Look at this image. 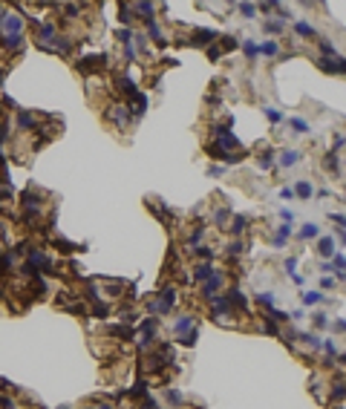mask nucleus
I'll list each match as a JSON object with an SVG mask.
<instances>
[{
	"label": "nucleus",
	"instance_id": "7ed1b4c3",
	"mask_svg": "<svg viewBox=\"0 0 346 409\" xmlns=\"http://www.w3.org/2000/svg\"><path fill=\"white\" fill-rule=\"evenodd\" d=\"M29 265H32V268H41V271H52L49 256L41 254V251H29Z\"/></svg>",
	"mask_w": 346,
	"mask_h": 409
},
{
	"label": "nucleus",
	"instance_id": "dca6fc26",
	"mask_svg": "<svg viewBox=\"0 0 346 409\" xmlns=\"http://www.w3.org/2000/svg\"><path fill=\"white\" fill-rule=\"evenodd\" d=\"M295 193H297V196H303V199H309V196H312V184H309V182H300Z\"/></svg>",
	"mask_w": 346,
	"mask_h": 409
},
{
	"label": "nucleus",
	"instance_id": "c85d7f7f",
	"mask_svg": "<svg viewBox=\"0 0 346 409\" xmlns=\"http://www.w3.org/2000/svg\"><path fill=\"white\" fill-rule=\"evenodd\" d=\"M265 116L271 118V121H280V113H277V110H265Z\"/></svg>",
	"mask_w": 346,
	"mask_h": 409
},
{
	"label": "nucleus",
	"instance_id": "aec40b11",
	"mask_svg": "<svg viewBox=\"0 0 346 409\" xmlns=\"http://www.w3.org/2000/svg\"><path fill=\"white\" fill-rule=\"evenodd\" d=\"M257 300H260V306H265V308H271V303H274V297H271L268 291H265V294H260Z\"/></svg>",
	"mask_w": 346,
	"mask_h": 409
},
{
	"label": "nucleus",
	"instance_id": "423d86ee",
	"mask_svg": "<svg viewBox=\"0 0 346 409\" xmlns=\"http://www.w3.org/2000/svg\"><path fill=\"white\" fill-rule=\"evenodd\" d=\"M222 283H225V277H222L220 271H214V274L208 277V283H205V297H214V291L222 288Z\"/></svg>",
	"mask_w": 346,
	"mask_h": 409
},
{
	"label": "nucleus",
	"instance_id": "f03ea898",
	"mask_svg": "<svg viewBox=\"0 0 346 409\" xmlns=\"http://www.w3.org/2000/svg\"><path fill=\"white\" fill-rule=\"evenodd\" d=\"M0 26H3V32H6V35H23V21L17 15H3L0 17Z\"/></svg>",
	"mask_w": 346,
	"mask_h": 409
},
{
	"label": "nucleus",
	"instance_id": "7c9ffc66",
	"mask_svg": "<svg viewBox=\"0 0 346 409\" xmlns=\"http://www.w3.org/2000/svg\"><path fill=\"white\" fill-rule=\"evenodd\" d=\"M96 409H113V406H107V403H104V406H96Z\"/></svg>",
	"mask_w": 346,
	"mask_h": 409
},
{
	"label": "nucleus",
	"instance_id": "2eb2a0df",
	"mask_svg": "<svg viewBox=\"0 0 346 409\" xmlns=\"http://www.w3.org/2000/svg\"><path fill=\"white\" fill-rule=\"evenodd\" d=\"M295 29H297V35H303V38H315V29H312L309 23H297Z\"/></svg>",
	"mask_w": 346,
	"mask_h": 409
},
{
	"label": "nucleus",
	"instance_id": "6e6552de",
	"mask_svg": "<svg viewBox=\"0 0 346 409\" xmlns=\"http://www.w3.org/2000/svg\"><path fill=\"white\" fill-rule=\"evenodd\" d=\"M320 69H326V72H343V61L340 58H320Z\"/></svg>",
	"mask_w": 346,
	"mask_h": 409
},
{
	"label": "nucleus",
	"instance_id": "9d476101",
	"mask_svg": "<svg viewBox=\"0 0 346 409\" xmlns=\"http://www.w3.org/2000/svg\"><path fill=\"white\" fill-rule=\"evenodd\" d=\"M317 251H320L323 256H332V254H335V239H329V236H326V239H320Z\"/></svg>",
	"mask_w": 346,
	"mask_h": 409
},
{
	"label": "nucleus",
	"instance_id": "c756f323",
	"mask_svg": "<svg viewBox=\"0 0 346 409\" xmlns=\"http://www.w3.org/2000/svg\"><path fill=\"white\" fill-rule=\"evenodd\" d=\"M280 196H283V199H292V196H295V190H292V188H283Z\"/></svg>",
	"mask_w": 346,
	"mask_h": 409
},
{
	"label": "nucleus",
	"instance_id": "f257e3e1",
	"mask_svg": "<svg viewBox=\"0 0 346 409\" xmlns=\"http://www.w3.org/2000/svg\"><path fill=\"white\" fill-rule=\"evenodd\" d=\"M173 303H176V288H165V291H162V300H159V303H153V311H159V314H168L170 308H173Z\"/></svg>",
	"mask_w": 346,
	"mask_h": 409
},
{
	"label": "nucleus",
	"instance_id": "4468645a",
	"mask_svg": "<svg viewBox=\"0 0 346 409\" xmlns=\"http://www.w3.org/2000/svg\"><path fill=\"white\" fill-rule=\"evenodd\" d=\"M257 52H263V55H277V52H280V46L274 44V41H265V44L260 46Z\"/></svg>",
	"mask_w": 346,
	"mask_h": 409
},
{
	"label": "nucleus",
	"instance_id": "5701e85b",
	"mask_svg": "<svg viewBox=\"0 0 346 409\" xmlns=\"http://www.w3.org/2000/svg\"><path fill=\"white\" fill-rule=\"evenodd\" d=\"M231 254H245V242H234L231 245Z\"/></svg>",
	"mask_w": 346,
	"mask_h": 409
},
{
	"label": "nucleus",
	"instance_id": "b1692460",
	"mask_svg": "<svg viewBox=\"0 0 346 409\" xmlns=\"http://www.w3.org/2000/svg\"><path fill=\"white\" fill-rule=\"evenodd\" d=\"M292 127H295V130H300V133L309 130V127H306V121H300V118H295V121H292Z\"/></svg>",
	"mask_w": 346,
	"mask_h": 409
},
{
	"label": "nucleus",
	"instance_id": "1a4fd4ad",
	"mask_svg": "<svg viewBox=\"0 0 346 409\" xmlns=\"http://www.w3.org/2000/svg\"><path fill=\"white\" fill-rule=\"evenodd\" d=\"M110 118H116L118 124H127V121H130V113H127V107L116 104V107H113V113H110Z\"/></svg>",
	"mask_w": 346,
	"mask_h": 409
},
{
	"label": "nucleus",
	"instance_id": "0eeeda50",
	"mask_svg": "<svg viewBox=\"0 0 346 409\" xmlns=\"http://www.w3.org/2000/svg\"><path fill=\"white\" fill-rule=\"evenodd\" d=\"M3 46L9 52H21L23 49V35H3Z\"/></svg>",
	"mask_w": 346,
	"mask_h": 409
},
{
	"label": "nucleus",
	"instance_id": "6ab92c4d",
	"mask_svg": "<svg viewBox=\"0 0 346 409\" xmlns=\"http://www.w3.org/2000/svg\"><path fill=\"white\" fill-rule=\"evenodd\" d=\"M300 236H303V239H309V236H317V225H306V228L300 231Z\"/></svg>",
	"mask_w": 346,
	"mask_h": 409
},
{
	"label": "nucleus",
	"instance_id": "4be33fe9",
	"mask_svg": "<svg viewBox=\"0 0 346 409\" xmlns=\"http://www.w3.org/2000/svg\"><path fill=\"white\" fill-rule=\"evenodd\" d=\"M265 29H268V32H280L283 23H280V21H268V23H265Z\"/></svg>",
	"mask_w": 346,
	"mask_h": 409
},
{
	"label": "nucleus",
	"instance_id": "412c9836",
	"mask_svg": "<svg viewBox=\"0 0 346 409\" xmlns=\"http://www.w3.org/2000/svg\"><path fill=\"white\" fill-rule=\"evenodd\" d=\"M165 398H168L170 403H182V395H179V392H173V389H168V392H165Z\"/></svg>",
	"mask_w": 346,
	"mask_h": 409
},
{
	"label": "nucleus",
	"instance_id": "cd10ccee",
	"mask_svg": "<svg viewBox=\"0 0 346 409\" xmlns=\"http://www.w3.org/2000/svg\"><path fill=\"white\" fill-rule=\"evenodd\" d=\"M245 52H248V58H254V55H257V46H254V44H245Z\"/></svg>",
	"mask_w": 346,
	"mask_h": 409
},
{
	"label": "nucleus",
	"instance_id": "f3484780",
	"mask_svg": "<svg viewBox=\"0 0 346 409\" xmlns=\"http://www.w3.org/2000/svg\"><path fill=\"white\" fill-rule=\"evenodd\" d=\"M271 150H263V153H260V164H263V168H271L274 164V159H271Z\"/></svg>",
	"mask_w": 346,
	"mask_h": 409
},
{
	"label": "nucleus",
	"instance_id": "ddd939ff",
	"mask_svg": "<svg viewBox=\"0 0 346 409\" xmlns=\"http://www.w3.org/2000/svg\"><path fill=\"white\" fill-rule=\"evenodd\" d=\"M245 228H248V219H245V216H234V225H231V231H234V234H243Z\"/></svg>",
	"mask_w": 346,
	"mask_h": 409
},
{
	"label": "nucleus",
	"instance_id": "393cba45",
	"mask_svg": "<svg viewBox=\"0 0 346 409\" xmlns=\"http://www.w3.org/2000/svg\"><path fill=\"white\" fill-rule=\"evenodd\" d=\"M320 49H323V52H326V55H335V46H332V44H329V41H323V44H320Z\"/></svg>",
	"mask_w": 346,
	"mask_h": 409
},
{
	"label": "nucleus",
	"instance_id": "f8f14e48",
	"mask_svg": "<svg viewBox=\"0 0 346 409\" xmlns=\"http://www.w3.org/2000/svg\"><path fill=\"white\" fill-rule=\"evenodd\" d=\"M280 164H283V168H292V164H297V153H295V150H283Z\"/></svg>",
	"mask_w": 346,
	"mask_h": 409
},
{
	"label": "nucleus",
	"instance_id": "bb28decb",
	"mask_svg": "<svg viewBox=\"0 0 346 409\" xmlns=\"http://www.w3.org/2000/svg\"><path fill=\"white\" fill-rule=\"evenodd\" d=\"M315 326H317V329H323V326H326V314H317L315 317Z\"/></svg>",
	"mask_w": 346,
	"mask_h": 409
},
{
	"label": "nucleus",
	"instance_id": "9b49d317",
	"mask_svg": "<svg viewBox=\"0 0 346 409\" xmlns=\"http://www.w3.org/2000/svg\"><path fill=\"white\" fill-rule=\"evenodd\" d=\"M211 274H214V268H211V265H196V274H193V277H196V283H205Z\"/></svg>",
	"mask_w": 346,
	"mask_h": 409
},
{
	"label": "nucleus",
	"instance_id": "20e7f679",
	"mask_svg": "<svg viewBox=\"0 0 346 409\" xmlns=\"http://www.w3.org/2000/svg\"><path fill=\"white\" fill-rule=\"evenodd\" d=\"M101 64H107V58H104V55H89V58H81V61H78V69H81V72H89V69H98Z\"/></svg>",
	"mask_w": 346,
	"mask_h": 409
},
{
	"label": "nucleus",
	"instance_id": "39448f33",
	"mask_svg": "<svg viewBox=\"0 0 346 409\" xmlns=\"http://www.w3.org/2000/svg\"><path fill=\"white\" fill-rule=\"evenodd\" d=\"M173 331H176L179 337L188 334V331H196V320H193V317H179V320L173 323Z\"/></svg>",
	"mask_w": 346,
	"mask_h": 409
},
{
	"label": "nucleus",
	"instance_id": "a211bd4d",
	"mask_svg": "<svg viewBox=\"0 0 346 409\" xmlns=\"http://www.w3.org/2000/svg\"><path fill=\"white\" fill-rule=\"evenodd\" d=\"M320 300H323V297H320V294H317V291H309V294H303V303H306V306H315V303H320Z\"/></svg>",
	"mask_w": 346,
	"mask_h": 409
},
{
	"label": "nucleus",
	"instance_id": "a878e982",
	"mask_svg": "<svg viewBox=\"0 0 346 409\" xmlns=\"http://www.w3.org/2000/svg\"><path fill=\"white\" fill-rule=\"evenodd\" d=\"M240 12H243V15H254V6H251V3H245V6H240Z\"/></svg>",
	"mask_w": 346,
	"mask_h": 409
}]
</instances>
